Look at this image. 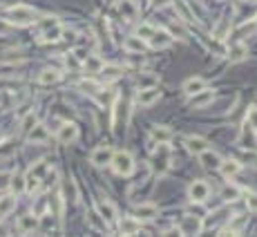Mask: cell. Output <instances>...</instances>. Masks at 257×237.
<instances>
[{
  "label": "cell",
  "instance_id": "39",
  "mask_svg": "<svg viewBox=\"0 0 257 237\" xmlns=\"http://www.w3.org/2000/svg\"><path fill=\"white\" fill-rule=\"evenodd\" d=\"M54 226V215H43L41 224H38V228H43V231H50V228Z\"/></svg>",
  "mask_w": 257,
  "mask_h": 237
},
{
  "label": "cell",
  "instance_id": "2",
  "mask_svg": "<svg viewBox=\"0 0 257 237\" xmlns=\"http://www.w3.org/2000/svg\"><path fill=\"white\" fill-rule=\"evenodd\" d=\"M112 168H114V172L117 174H123V177H128V174H132V170H134V159H132V155L130 152H123V150H119V152H114L112 155Z\"/></svg>",
  "mask_w": 257,
  "mask_h": 237
},
{
  "label": "cell",
  "instance_id": "22",
  "mask_svg": "<svg viewBox=\"0 0 257 237\" xmlns=\"http://www.w3.org/2000/svg\"><path fill=\"white\" fill-rule=\"evenodd\" d=\"M203 87H206V80L199 79V76H193V79H188L184 83V92L186 94H197L199 89H203Z\"/></svg>",
  "mask_w": 257,
  "mask_h": 237
},
{
  "label": "cell",
  "instance_id": "19",
  "mask_svg": "<svg viewBox=\"0 0 257 237\" xmlns=\"http://www.w3.org/2000/svg\"><path fill=\"white\" fill-rule=\"evenodd\" d=\"M219 170H221V174H224V177H235V174L242 170V163H239V161H235V159L221 161V163H219Z\"/></svg>",
  "mask_w": 257,
  "mask_h": 237
},
{
  "label": "cell",
  "instance_id": "35",
  "mask_svg": "<svg viewBox=\"0 0 257 237\" xmlns=\"http://www.w3.org/2000/svg\"><path fill=\"white\" fill-rule=\"evenodd\" d=\"M34 125H36V114H34V112H29V114L23 119V123H20V128H23V130H27V132H29V130L34 128Z\"/></svg>",
  "mask_w": 257,
  "mask_h": 237
},
{
  "label": "cell",
  "instance_id": "25",
  "mask_svg": "<svg viewBox=\"0 0 257 237\" xmlns=\"http://www.w3.org/2000/svg\"><path fill=\"white\" fill-rule=\"evenodd\" d=\"M59 80H61V72H56V70H45L38 76V83L41 85H54V83H59Z\"/></svg>",
  "mask_w": 257,
  "mask_h": 237
},
{
  "label": "cell",
  "instance_id": "27",
  "mask_svg": "<svg viewBox=\"0 0 257 237\" xmlns=\"http://www.w3.org/2000/svg\"><path fill=\"white\" fill-rule=\"evenodd\" d=\"M228 31H230V20H226V18H221L219 22H217V27L212 29V36H215L217 40H224L226 36H228Z\"/></svg>",
  "mask_w": 257,
  "mask_h": 237
},
{
  "label": "cell",
  "instance_id": "38",
  "mask_svg": "<svg viewBox=\"0 0 257 237\" xmlns=\"http://www.w3.org/2000/svg\"><path fill=\"white\" fill-rule=\"evenodd\" d=\"M246 123L251 125L253 130H257V105L255 107H251V110H248V116H246Z\"/></svg>",
  "mask_w": 257,
  "mask_h": 237
},
{
  "label": "cell",
  "instance_id": "18",
  "mask_svg": "<svg viewBox=\"0 0 257 237\" xmlns=\"http://www.w3.org/2000/svg\"><path fill=\"white\" fill-rule=\"evenodd\" d=\"M248 56V47L244 43H235L233 47L228 49V58L230 63H237V61H244V58Z\"/></svg>",
  "mask_w": 257,
  "mask_h": 237
},
{
  "label": "cell",
  "instance_id": "12",
  "mask_svg": "<svg viewBox=\"0 0 257 237\" xmlns=\"http://www.w3.org/2000/svg\"><path fill=\"white\" fill-rule=\"evenodd\" d=\"M199 161H201V165H203V168H208V170L219 168V163H221L219 155H217V152H210V148H208V150H203L201 155H199Z\"/></svg>",
  "mask_w": 257,
  "mask_h": 237
},
{
  "label": "cell",
  "instance_id": "37",
  "mask_svg": "<svg viewBox=\"0 0 257 237\" xmlns=\"http://www.w3.org/2000/svg\"><path fill=\"white\" fill-rule=\"evenodd\" d=\"M14 150H16V146H14V143H9V141H7V143H2V146H0V159H7V157H9Z\"/></svg>",
  "mask_w": 257,
  "mask_h": 237
},
{
  "label": "cell",
  "instance_id": "14",
  "mask_svg": "<svg viewBox=\"0 0 257 237\" xmlns=\"http://www.w3.org/2000/svg\"><path fill=\"white\" fill-rule=\"evenodd\" d=\"M190 96H193L190 98V105L193 107H203V105H208V103L212 101V92L210 89H206V87L199 89L197 94H190Z\"/></svg>",
  "mask_w": 257,
  "mask_h": 237
},
{
  "label": "cell",
  "instance_id": "45",
  "mask_svg": "<svg viewBox=\"0 0 257 237\" xmlns=\"http://www.w3.org/2000/svg\"><path fill=\"white\" fill-rule=\"evenodd\" d=\"M154 4H157V7H161V4H166V2H170V0H152Z\"/></svg>",
  "mask_w": 257,
  "mask_h": 237
},
{
  "label": "cell",
  "instance_id": "15",
  "mask_svg": "<svg viewBox=\"0 0 257 237\" xmlns=\"http://www.w3.org/2000/svg\"><path fill=\"white\" fill-rule=\"evenodd\" d=\"M47 139H50V130H47L43 123H36L32 130H29V141H34V143H45Z\"/></svg>",
  "mask_w": 257,
  "mask_h": 237
},
{
  "label": "cell",
  "instance_id": "30",
  "mask_svg": "<svg viewBox=\"0 0 257 237\" xmlns=\"http://www.w3.org/2000/svg\"><path fill=\"white\" fill-rule=\"evenodd\" d=\"M152 34H154V27L148 25V22H143V25L136 27V36H139V38H143V40H150V36H152Z\"/></svg>",
  "mask_w": 257,
  "mask_h": 237
},
{
  "label": "cell",
  "instance_id": "34",
  "mask_svg": "<svg viewBox=\"0 0 257 237\" xmlns=\"http://www.w3.org/2000/svg\"><path fill=\"white\" fill-rule=\"evenodd\" d=\"M170 34L172 36H179V38H186V36H188V31L184 29V25H181V22H172V25H170Z\"/></svg>",
  "mask_w": 257,
  "mask_h": 237
},
{
  "label": "cell",
  "instance_id": "41",
  "mask_svg": "<svg viewBox=\"0 0 257 237\" xmlns=\"http://www.w3.org/2000/svg\"><path fill=\"white\" fill-rule=\"evenodd\" d=\"M246 206H248V210H251V213H257V195H248L246 197Z\"/></svg>",
  "mask_w": 257,
  "mask_h": 237
},
{
  "label": "cell",
  "instance_id": "28",
  "mask_svg": "<svg viewBox=\"0 0 257 237\" xmlns=\"http://www.w3.org/2000/svg\"><path fill=\"white\" fill-rule=\"evenodd\" d=\"M7 186L11 188V192H14V195H20V192H25V177H20V174H11Z\"/></svg>",
  "mask_w": 257,
  "mask_h": 237
},
{
  "label": "cell",
  "instance_id": "29",
  "mask_svg": "<svg viewBox=\"0 0 257 237\" xmlns=\"http://www.w3.org/2000/svg\"><path fill=\"white\" fill-rule=\"evenodd\" d=\"M61 36H63V29H61L59 25H52V27H47V29L43 31V38H45L47 43H54V40H61Z\"/></svg>",
  "mask_w": 257,
  "mask_h": 237
},
{
  "label": "cell",
  "instance_id": "40",
  "mask_svg": "<svg viewBox=\"0 0 257 237\" xmlns=\"http://www.w3.org/2000/svg\"><path fill=\"white\" fill-rule=\"evenodd\" d=\"M154 83H157L154 76H141V79H139V87L141 89H143V87H154Z\"/></svg>",
  "mask_w": 257,
  "mask_h": 237
},
{
  "label": "cell",
  "instance_id": "9",
  "mask_svg": "<svg viewBox=\"0 0 257 237\" xmlns=\"http://www.w3.org/2000/svg\"><path fill=\"white\" fill-rule=\"evenodd\" d=\"M159 96H161V92L157 87H143L136 96V103L139 105H152L154 101H159Z\"/></svg>",
  "mask_w": 257,
  "mask_h": 237
},
{
  "label": "cell",
  "instance_id": "26",
  "mask_svg": "<svg viewBox=\"0 0 257 237\" xmlns=\"http://www.w3.org/2000/svg\"><path fill=\"white\" fill-rule=\"evenodd\" d=\"M152 139L159 143H168L172 139V132L166 128V125H157V128H152Z\"/></svg>",
  "mask_w": 257,
  "mask_h": 237
},
{
  "label": "cell",
  "instance_id": "44",
  "mask_svg": "<svg viewBox=\"0 0 257 237\" xmlns=\"http://www.w3.org/2000/svg\"><path fill=\"white\" fill-rule=\"evenodd\" d=\"M7 183H9V174L0 172V188H2V186H7Z\"/></svg>",
  "mask_w": 257,
  "mask_h": 237
},
{
  "label": "cell",
  "instance_id": "7",
  "mask_svg": "<svg viewBox=\"0 0 257 237\" xmlns=\"http://www.w3.org/2000/svg\"><path fill=\"white\" fill-rule=\"evenodd\" d=\"M159 215V208L154 204H141L134 208V217L139 219V222H150V219H154Z\"/></svg>",
  "mask_w": 257,
  "mask_h": 237
},
{
  "label": "cell",
  "instance_id": "16",
  "mask_svg": "<svg viewBox=\"0 0 257 237\" xmlns=\"http://www.w3.org/2000/svg\"><path fill=\"white\" fill-rule=\"evenodd\" d=\"M99 215L103 217V222H117L119 217L114 204H110V201H99Z\"/></svg>",
  "mask_w": 257,
  "mask_h": 237
},
{
  "label": "cell",
  "instance_id": "11",
  "mask_svg": "<svg viewBox=\"0 0 257 237\" xmlns=\"http://www.w3.org/2000/svg\"><path fill=\"white\" fill-rule=\"evenodd\" d=\"M186 148H188V152H193V155H201L203 150L210 148V143L203 137H190V139H186Z\"/></svg>",
  "mask_w": 257,
  "mask_h": 237
},
{
  "label": "cell",
  "instance_id": "8",
  "mask_svg": "<svg viewBox=\"0 0 257 237\" xmlns=\"http://www.w3.org/2000/svg\"><path fill=\"white\" fill-rule=\"evenodd\" d=\"M90 161H92L94 165H105V163H110V161H112V150H110L108 146L96 148V150L90 155Z\"/></svg>",
  "mask_w": 257,
  "mask_h": 237
},
{
  "label": "cell",
  "instance_id": "32",
  "mask_svg": "<svg viewBox=\"0 0 257 237\" xmlns=\"http://www.w3.org/2000/svg\"><path fill=\"white\" fill-rule=\"evenodd\" d=\"M81 63H83V61H81V58H78L74 52L67 54V58H65V65H67L69 70H78V67H81Z\"/></svg>",
  "mask_w": 257,
  "mask_h": 237
},
{
  "label": "cell",
  "instance_id": "31",
  "mask_svg": "<svg viewBox=\"0 0 257 237\" xmlns=\"http://www.w3.org/2000/svg\"><path fill=\"white\" fill-rule=\"evenodd\" d=\"M221 195H224V199H228V201H233V199H237L239 197V188L237 186H224V192H221Z\"/></svg>",
  "mask_w": 257,
  "mask_h": 237
},
{
  "label": "cell",
  "instance_id": "43",
  "mask_svg": "<svg viewBox=\"0 0 257 237\" xmlns=\"http://www.w3.org/2000/svg\"><path fill=\"white\" fill-rule=\"evenodd\" d=\"M74 54H76L81 61H85V58L90 56V54H87V49H83V47H76V49H74Z\"/></svg>",
  "mask_w": 257,
  "mask_h": 237
},
{
  "label": "cell",
  "instance_id": "23",
  "mask_svg": "<svg viewBox=\"0 0 257 237\" xmlns=\"http://www.w3.org/2000/svg\"><path fill=\"white\" fill-rule=\"evenodd\" d=\"M38 228V219L32 217V215H25V217H20L18 222V231L20 233H34Z\"/></svg>",
  "mask_w": 257,
  "mask_h": 237
},
{
  "label": "cell",
  "instance_id": "5",
  "mask_svg": "<svg viewBox=\"0 0 257 237\" xmlns=\"http://www.w3.org/2000/svg\"><path fill=\"white\" fill-rule=\"evenodd\" d=\"M172 43V34L168 29H154V34L150 36V45L154 49H163Z\"/></svg>",
  "mask_w": 257,
  "mask_h": 237
},
{
  "label": "cell",
  "instance_id": "6",
  "mask_svg": "<svg viewBox=\"0 0 257 237\" xmlns=\"http://www.w3.org/2000/svg\"><path fill=\"white\" fill-rule=\"evenodd\" d=\"M56 137H59L61 143H74L78 139V128L74 123H63L59 128V134H56Z\"/></svg>",
  "mask_w": 257,
  "mask_h": 237
},
{
  "label": "cell",
  "instance_id": "13",
  "mask_svg": "<svg viewBox=\"0 0 257 237\" xmlns=\"http://www.w3.org/2000/svg\"><path fill=\"white\" fill-rule=\"evenodd\" d=\"M101 79L105 80V83H110V80H117L123 76V67L121 65H103L101 67Z\"/></svg>",
  "mask_w": 257,
  "mask_h": 237
},
{
  "label": "cell",
  "instance_id": "17",
  "mask_svg": "<svg viewBox=\"0 0 257 237\" xmlns=\"http://www.w3.org/2000/svg\"><path fill=\"white\" fill-rule=\"evenodd\" d=\"M123 47H126L128 52L143 54V52H145V40H143V38H139V36H130V38H126Z\"/></svg>",
  "mask_w": 257,
  "mask_h": 237
},
{
  "label": "cell",
  "instance_id": "4",
  "mask_svg": "<svg viewBox=\"0 0 257 237\" xmlns=\"http://www.w3.org/2000/svg\"><path fill=\"white\" fill-rule=\"evenodd\" d=\"M188 197H190V201L203 204V201L210 197V186H208L206 181H193L188 188Z\"/></svg>",
  "mask_w": 257,
  "mask_h": 237
},
{
  "label": "cell",
  "instance_id": "42",
  "mask_svg": "<svg viewBox=\"0 0 257 237\" xmlns=\"http://www.w3.org/2000/svg\"><path fill=\"white\" fill-rule=\"evenodd\" d=\"M242 161H251L253 163V161H257V155L255 152H242Z\"/></svg>",
  "mask_w": 257,
  "mask_h": 237
},
{
  "label": "cell",
  "instance_id": "10",
  "mask_svg": "<svg viewBox=\"0 0 257 237\" xmlns=\"http://www.w3.org/2000/svg\"><path fill=\"white\" fill-rule=\"evenodd\" d=\"M119 231H121L123 235H136V233L141 231V222L136 217H123L121 222H119Z\"/></svg>",
  "mask_w": 257,
  "mask_h": 237
},
{
  "label": "cell",
  "instance_id": "36",
  "mask_svg": "<svg viewBox=\"0 0 257 237\" xmlns=\"http://www.w3.org/2000/svg\"><path fill=\"white\" fill-rule=\"evenodd\" d=\"M177 9H179V13H181V20H186V22L193 20V11H190L184 2H177Z\"/></svg>",
  "mask_w": 257,
  "mask_h": 237
},
{
  "label": "cell",
  "instance_id": "33",
  "mask_svg": "<svg viewBox=\"0 0 257 237\" xmlns=\"http://www.w3.org/2000/svg\"><path fill=\"white\" fill-rule=\"evenodd\" d=\"M121 13L123 16H128V18H134V4H132V0H123V4H121Z\"/></svg>",
  "mask_w": 257,
  "mask_h": 237
},
{
  "label": "cell",
  "instance_id": "20",
  "mask_svg": "<svg viewBox=\"0 0 257 237\" xmlns=\"http://www.w3.org/2000/svg\"><path fill=\"white\" fill-rule=\"evenodd\" d=\"M14 208H16V197L14 195L0 197V219H5Z\"/></svg>",
  "mask_w": 257,
  "mask_h": 237
},
{
  "label": "cell",
  "instance_id": "1",
  "mask_svg": "<svg viewBox=\"0 0 257 237\" xmlns=\"http://www.w3.org/2000/svg\"><path fill=\"white\" fill-rule=\"evenodd\" d=\"M5 18L14 25H29V22H36L38 13L34 11L32 7H25V4H16V7L7 9L5 11Z\"/></svg>",
  "mask_w": 257,
  "mask_h": 237
},
{
  "label": "cell",
  "instance_id": "3",
  "mask_svg": "<svg viewBox=\"0 0 257 237\" xmlns=\"http://www.w3.org/2000/svg\"><path fill=\"white\" fill-rule=\"evenodd\" d=\"M203 228L201 224V217H197V215H184L179 222V233L181 235H199Z\"/></svg>",
  "mask_w": 257,
  "mask_h": 237
},
{
  "label": "cell",
  "instance_id": "21",
  "mask_svg": "<svg viewBox=\"0 0 257 237\" xmlns=\"http://www.w3.org/2000/svg\"><path fill=\"white\" fill-rule=\"evenodd\" d=\"M103 65H105V63L101 61L99 56H87L85 61H83V70H85L87 74H99Z\"/></svg>",
  "mask_w": 257,
  "mask_h": 237
},
{
  "label": "cell",
  "instance_id": "24",
  "mask_svg": "<svg viewBox=\"0 0 257 237\" xmlns=\"http://www.w3.org/2000/svg\"><path fill=\"white\" fill-rule=\"evenodd\" d=\"M246 224H248L246 215H235V217L228 222V231L230 233H242L244 228H246Z\"/></svg>",
  "mask_w": 257,
  "mask_h": 237
}]
</instances>
